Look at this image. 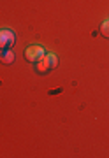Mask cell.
Listing matches in <instances>:
<instances>
[{
	"label": "cell",
	"mask_w": 109,
	"mask_h": 158,
	"mask_svg": "<svg viewBox=\"0 0 109 158\" xmlns=\"http://www.w3.org/2000/svg\"><path fill=\"white\" fill-rule=\"evenodd\" d=\"M16 42V35L14 32L9 28H2L0 30V49H9L12 48Z\"/></svg>",
	"instance_id": "2"
},
{
	"label": "cell",
	"mask_w": 109,
	"mask_h": 158,
	"mask_svg": "<svg viewBox=\"0 0 109 158\" xmlns=\"http://www.w3.org/2000/svg\"><path fill=\"white\" fill-rule=\"evenodd\" d=\"M100 34H102L106 39H109V19L102 23V27H100Z\"/></svg>",
	"instance_id": "5"
},
{
	"label": "cell",
	"mask_w": 109,
	"mask_h": 158,
	"mask_svg": "<svg viewBox=\"0 0 109 158\" xmlns=\"http://www.w3.org/2000/svg\"><path fill=\"white\" fill-rule=\"evenodd\" d=\"M14 51L12 49H2V53H0V62L6 63V65H11L12 62H14Z\"/></svg>",
	"instance_id": "4"
},
{
	"label": "cell",
	"mask_w": 109,
	"mask_h": 158,
	"mask_svg": "<svg viewBox=\"0 0 109 158\" xmlns=\"http://www.w3.org/2000/svg\"><path fill=\"white\" fill-rule=\"evenodd\" d=\"M46 55V51H44V48L42 46H28L27 49H25V60L27 62H39L40 58Z\"/></svg>",
	"instance_id": "1"
},
{
	"label": "cell",
	"mask_w": 109,
	"mask_h": 158,
	"mask_svg": "<svg viewBox=\"0 0 109 158\" xmlns=\"http://www.w3.org/2000/svg\"><path fill=\"white\" fill-rule=\"evenodd\" d=\"M48 60H49V65H51V69H55V67L58 65V56H57V55L49 53V55H48Z\"/></svg>",
	"instance_id": "6"
},
{
	"label": "cell",
	"mask_w": 109,
	"mask_h": 158,
	"mask_svg": "<svg viewBox=\"0 0 109 158\" xmlns=\"http://www.w3.org/2000/svg\"><path fill=\"white\" fill-rule=\"evenodd\" d=\"M49 69H51V65H49V60H48V53H46V55H44V56L39 60V62H35V70H37L39 74H46Z\"/></svg>",
	"instance_id": "3"
}]
</instances>
